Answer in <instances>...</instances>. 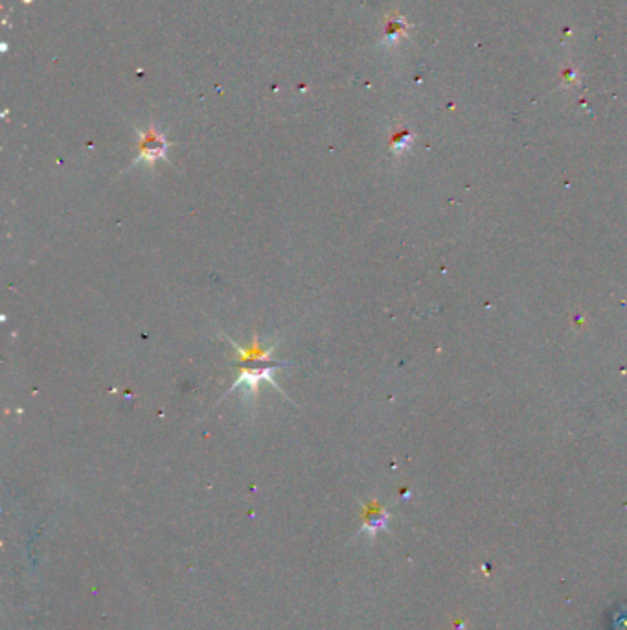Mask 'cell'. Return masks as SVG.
Wrapping results in <instances>:
<instances>
[{"label": "cell", "instance_id": "6da1fadb", "mask_svg": "<svg viewBox=\"0 0 627 630\" xmlns=\"http://www.w3.org/2000/svg\"><path fill=\"white\" fill-rule=\"evenodd\" d=\"M234 349H235V352L241 356V359H243L245 364H247V367L243 369V372L240 374V378L234 381L232 389L240 387V385H245L247 393L254 394L262 381H269V384H272L276 387L275 380H272V372H275L280 365L269 364V361H263L262 365H254L256 361H260V359H269L270 350L272 349L265 350L262 345H260V341H258V339L253 343V345L248 346V349H241L240 345H235L234 343Z\"/></svg>", "mask_w": 627, "mask_h": 630}, {"label": "cell", "instance_id": "7a4b0ae2", "mask_svg": "<svg viewBox=\"0 0 627 630\" xmlns=\"http://www.w3.org/2000/svg\"><path fill=\"white\" fill-rule=\"evenodd\" d=\"M165 151H168V140L162 133H158L155 127L148 129V131L140 133V154L136 157V162H153L160 161L165 157Z\"/></svg>", "mask_w": 627, "mask_h": 630}, {"label": "cell", "instance_id": "3957f363", "mask_svg": "<svg viewBox=\"0 0 627 630\" xmlns=\"http://www.w3.org/2000/svg\"><path fill=\"white\" fill-rule=\"evenodd\" d=\"M405 30H407V24L403 21H397V24L396 22H390V24H388L387 26V35H388V39L390 41H396V39H399V35H403L405 34Z\"/></svg>", "mask_w": 627, "mask_h": 630}]
</instances>
